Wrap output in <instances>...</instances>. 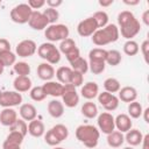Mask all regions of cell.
<instances>
[{"instance_id": "680465c9", "label": "cell", "mask_w": 149, "mask_h": 149, "mask_svg": "<svg viewBox=\"0 0 149 149\" xmlns=\"http://www.w3.org/2000/svg\"><path fill=\"white\" fill-rule=\"evenodd\" d=\"M52 149H66V148H63V147H58V146H56V147H54Z\"/></svg>"}, {"instance_id": "484cf974", "label": "cell", "mask_w": 149, "mask_h": 149, "mask_svg": "<svg viewBox=\"0 0 149 149\" xmlns=\"http://www.w3.org/2000/svg\"><path fill=\"white\" fill-rule=\"evenodd\" d=\"M71 73H72V69H71L70 66H59V68L56 70L55 76H56L58 83L65 85V84H69V83H70Z\"/></svg>"}, {"instance_id": "ba28073f", "label": "cell", "mask_w": 149, "mask_h": 149, "mask_svg": "<svg viewBox=\"0 0 149 149\" xmlns=\"http://www.w3.org/2000/svg\"><path fill=\"white\" fill-rule=\"evenodd\" d=\"M98 123V129L99 132L108 135L113 130H115V123H114V116L109 112H102L101 114L98 115L97 119Z\"/></svg>"}, {"instance_id": "603a6c76", "label": "cell", "mask_w": 149, "mask_h": 149, "mask_svg": "<svg viewBox=\"0 0 149 149\" xmlns=\"http://www.w3.org/2000/svg\"><path fill=\"white\" fill-rule=\"evenodd\" d=\"M47 108H48V113L55 119H58V118L63 116V114H64V105L62 101H59L57 99L50 100L48 102Z\"/></svg>"}, {"instance_id": "f6af8a7d", "label": "cell", "mask_w": 149, "mask_h": 149, "mask_svg": "<svg viewBox=\"0 0 149 149\" xmlns=\"http://www.w3.org/2000/svg\"><path fill=\"white\" fill-rule=\"evenodd\" d=\"M78 57H80V51H79V49H78V48H74L73 50H71L70 52H68V54L65 55V58L68 59V62H69V63L73 62V61H74V59H77Z\"/></svg>"}, {"instance_id": "bcb514c9", "label": "cell", "mask_w": 149, "mask_h": 149, "mask_svg": "<svg viewBox=\"0 0 149 149\" xmlns=\"http://www.w3.org/2000/svg\"><path fill=\"white\" fill-rule=\"evenodd\" d=\"M2 149H21V144L6 139L2 143Z\"/></svg>"}, {"instance_id": "83f0119b", "label": "cell", "mask_w": 149, "mask_h": 149, "mask_svg": "<svg viewBox=\"0 0 149 149\" xmlns=\"http://www.w3.org/2000/svg\"><path fill=\"white\" fill-rule=\"evenodd\" d=\"M70 65H71L70 68L73 71H77V72H79L81 74H85L88 71V62L85 58H83L81 56L78 57L77 59H74L73 62H71Z\"/></svg>"}, {"instance_id": "d590c367", "label": "cell", "mask_w": 149, "mask_h": 149, "mask_svg": "<svg viewBox=\"0 0 149 149\" xmlns=\"http://www.w3.org/2000/svg\"><path fill=\"white\" fill-rule=\"evenodd\" d=\"M92 17L95 20V22H97L99 29H100V28H104V27H106V26L108 24L109 17H108V14H107L105 10H98V12H95V13L92 15Z\"/></svg>"}, {"instance_id": "74e56055", "label": "cell", "mask_w": 149, "mask_h": 149, "mask_svg": "<svg viewBox=\"0 0 149 149\" xmlns=\"http://www.w3.org/2000/svg\"><path fill=\"white\" fill-rule=\"evenodd\" d=\"M74 48H77L74 40H72V38L68 37V38H65V40L61 41V43H59V49H58V50H59V52H61V54L66 55L68 52H70V51H71V50H73Z\"/></svg>"}, {"instance_id": "f1b7e54d", "label": "cell", "mask_w": 149, "mask_h": 149, "mask_svg": "<svg viewBox=\"0 0 149 149\" xmlns=\"http://www.w3.org/2000/svg\"><path fill=\"white\" fill-rule=\"evenodd\" d=\"M104 87H105V91L108 92V93H116L120 91L121 88V84L120 81L116 79V78H113V77H109V78H106L105 81H104Z\"/></svg>"}, {"instance_id": "277c9868", "label": "cell", "mask_w": 149, "mask_h": 149, "mask_svg": "<svg viewBox=\"0 0 149 149\" xmlns=\"http://www.w3.org/2000/svg\"><path fill=\"white\" fill-rule=\"evenodd\" d=\"M37 54L42 59L51 65L57 64L61 61V52L58 48L51 42H44L37 47Z\"/></svg>"}, {"instance_id": "f35d334b", "label": "cell", "mask_w": 149, "mask_h": 149, "mask_svg": "<svg viewBox=\"0 0 149 149\" xmlns=\"http://www.w3.org/2000/svg\"><path fill=\"white\" fill-rule=\"evenodd\" d=\"M106 62L102 61H88V70L93 74H100L105 71Z\"/></svg>"}, {"instance_id": "e0dca14e", "label": "cell", "mask_w": 149, "mask_h": 149, "mask_svg": "<svg viewBox=\"0 0 149 149\" xmlns=\"http://www.w3.org/2000/svg\"><path fill=\"white\" fill-rule=\"evenodd\" d=\"M80 94H81L83 98H85L87 100L94 99L99 94V86H98V84L95 81H87V83H85L84 86H81Z\"/></svg>"}, {"instance_id": "4dcf8cb0", "label": "cell", "mask_w": 149, "mask_h": 149, "mask_svg": "<svg viewBox=\"0 0 149 149\" xmlns=\"http://www.w3.org/2000/svg\"><path fill=\"white\" fill-rule=\"evenodd\" d=\"M122 61V56L121 52L118 50H107V57H106V64L111 65V66H116L121 63Z\"/></svg>"}, {"instance_id": "4fadbf2b", "label": "cell", "mask_w": 149, "mask_h": 149, "mask_svg": "<svg viewBox=\"0 0 149 149\" xmlns=\"http://www.w3.org/2000/svg\"><path fill=\"white\" fill-rule=\"evenodd\" d=\"M28 24L34 30H43L49 26V22H48L47 17L43 15L42 12L33 10V13L30 15V19L28 21Z\"/></svg>"}, {"instance_id": "f5cc1de1", "label": "cell", "mask_w": 149, "mask_h": 149, "mask_svg": "<svg viewBox=\"0 0 149 149\" xmlns=\"http://www.w3.org/2000/svg\"><path fill=\"white\" fill-rule=\"evenodd\" d=\"M148 142H149V135L146 134V135H143V139H142V142H141L142 149H148Z\"/></svg>"}, {"instance_id": "cb8c5ba5", "label": "cell", "mask_w": 149, "mask_h": 149, "mask_svg": "<svg viewBox=\"0 0 149 149\" xmlns=\"http://www.w3.org/2000/svg\"><path fill=\"white\" fill-rule=\"evenodd\" d=\"M142 139H143V134H142L139 129H135V128L129 129V130L126 133V135H125V141H126L130 147L140 146L141 142H142Z\"/></svg>"}, {"instance_id": "8fae6325", "label": "cell", "mask_w": 149, "mask_h": 149, "mask_svg": "<svg viewBox=\"0 0 149 149\" xmlns=\"http://www.w3.org/2000/svg\"><path fill=\"white\" fill-rule=\"evenodd\" d=\"M36 51H37V45H36L35 41L29 40V38L22 40L21 42H19L15 48V55H17L19 57H22V58L30 57Z\"/></svg>"}, {"instance_id": "816d5d0a", "label": "cell", "mask_w": 149, "mask_h": 149, "mask_svg": "<svg viewBox=\"0 0 149 149\" xmlns=\"http://www.w3.org/2000/svg\"><path fill=\"white\" fill-rule=\"evenodd\" d=\"M142 22L146 24V26H149V10H144L143 14H142Z\"/></svg>"}, {"instance_id": "91938a15", "label": "cell", "mask_w": 149, "mask_h": 149, "mask_svg": "<svg viewBox=\"0 0 149 149\" xmlns=\"http://www.w3.org/2000/svg\"><path fill=\"white\" fill-rule=\"evenodd\" d=\"M123 149H134V147H130V146H128V147H125Z\"/></svg>"}, {"instance_id": "f546056e", "label": "cell", "mask_w": 149, "mask_h": 149, "mask_svg": "<svg viewBox=\"0 0 149 149\" xmlns=\"http://www.w3.org/2000/svg\"><path fill=\"white\" fill-rule=\"evenodd\" d=\"M127 111H128V115H129L130 119H139L142 115L143 108H142V105L139 101L135 100V101L128 104Z\"/></svg>"}, {"instance_id": "2e32d148", "label": "cell", "mask_w": 149, "mask_h": 149, "mask_svg": "<svg viewBox=\"0 0 149 149\" xmlns=\"http://www.w3.org/2000/svg\"><path fill=\"white\" fill-rule=\"evenodd\" d=\"M55 69L51 64L47 63V62H43L41 64H38L37 66V76L40 79L44 80V81H49V80H52V78L55 77Z\"/></svg>"}, {"instance_id": "d4e9b609", "label": "cell", "mask_w": 149, "mask_h": 149, "mask_svg": "<svg viewBox=\"0 0 149 149\" xmlns=\"http://www.w3.org/2000/svg\"><path fill=\"white\" fill-rule=\"evenodd\" d=\"M107 143L112 148H120L125 142V135L123 133L119 130H113L107 135Z\"/></svg>"}, {"instance_id": "b9f144b4", "label": "cell", "mask_w": 149, "mask_h": 149, "mask_svg": "<svg viewBox=\"0 0 149 149\" xmlns=\"http://www.w3.org/2000/svg\"><path fill=\"white\" fill-rule=\"evenodd\" d=\"M43 15L47 17L49 24H55L57 22V20L59 19V13L57 9L55 8H50V7H47V9H44L43 12Z\"/></svg>"}, {"instance_id": "e575fe53", "label": "cell", "mask_w": 149, "mask_h": 149, "mask_svg": "<svg viewBox=\"0 0 149 149\" xmlns=\"http://www.w3.org/2000/svg\"><path fill=\"white\" fill-rule=\"evenodd\" d=\"M9 132H19L20 134L26 136L28 134V125L24 120L17 118V120L9 127Z\"/></svg>"}, {"instance_id": "d6986e66", "label": "cell", "mask_w": 149, "mask_h": 149, "mask_svg": "<svg viewBox=\"0 0 149 149\" xmlns=\"http://www.w3.org/2000/svg\"><path fill=\"white\" fill-rule=\"evenodd\" d=\"M31 85L33 84H31V79L29 78V76H17L13 81L14 90L19 93L30 91Z\"/></svg>"}, {"instance_id": "8d00e7d4", "label": "cell", "mask_w": 149, "mask_h": 149, "mask_svg": "<svg viewBox=\"0 0 149 149\" xmlns=\"http://www.w3.org/2000/svg\"><path fill=\"white\" fill-rule=\"evenodd\" d=\"M13 70L17 76H29L30 74V65L27 62H16L13 65Z\"/></svg>"}, {"instance_id": "d6a6232c", "label": "cell", "mask_w": 149, "mask_h": 149, "mask_svg": "<svg viewBox=\"0 0 149 149\" xmlns=\"http://www.w3.org/2000/svg\"><path fill=\"white\" fill-rule=\"evenodd\" d=\"M107 50L102 48H93L88 52V61H102L106 62Z\"/></svg>"}, {"instance_id": "7dc6e473", "label": "cell", "mask_w": 149, "mask_h": 149, "mask_svg": "<svg viewBox=\"0 0 149 149\" xmlns=\"http://www.w3.org/2000/svg\"><path fill=\"white\" fill-rule=\"evenodd\" d=\"M28 6L34 10V9H40L45 5V0H28Z\"/></svg>"}, {"instance_id": "6da1fadb", "label": "cell", "mask_w": 149, "mask_h": 149, "mask_svg": "<svg viewBox=\"0 0 149 149\" xmlns=\"http://www.w3.org/2000/svg\"><path fill=\"white\" fill-rule=\"evenodd\" d=\"M118 24L119 33L127 41L133 40V37H135L141 30L140 21L130 10H122L118 14Z\"/></svg>"}, {"instance_id": "94428289", "label": "cell", "mask_w": 149, "mask_h": 149, "mask_svg": "<svg viewBox=\"0 0 149 149\" xmlns=\"http://www.w3.org/2000/svg\"><path fill=\"white\" fill-rule=\"evenodd\" d=\"M1 93H2V91H1V90H0V97H1Z\"/></svg>"}, {"instance_id": "8992f818", "label": "cell", "mask_w": 149, "mask_h": 149, "mask_svg": "<svg viewBox=\"0 0 149 149\" xmlns=\"http://www.w3.org/2000/svg\"><path fill=\"white\" fill-rule=\"evenodd\" d=\"M31 13H33V9L28 6V3H19L10 9L9 16L13 22L19 24H24V23H28Z\"/></svg>"}, {"instance_id": "836d02e7", "label": "cell", "mask_w": 149, "mask_h": 149, "mask_svg": "<svg viewBox=\"0 0 149 149\" xmlns=\"http://www.w3.org/2000/svg\"><path fill=\"white\" fill-rule=\"evenodd\" d=\"M50 129L54 132V134L57 136V139L61 142H63L64 140H66L68 136H69V129H68V127L64 126V125H62V123H57V125H55Z\"/></svg>"}, {"instance_id": "7402d4cb", "label": "cell", "mask_w": 149, "mask_h": 149, "mask_svg": "<svg viewBox=\"0 0 149 149\" xmlns=\"http://www.w3.org/2000/svg\"><path fill=\"white\" fill-rule=\"evenodd\" d=\"M28 133L33 137H42L45 133V126L41 120L34 119L28 123Z\"/></svg>"}, {"instance_id": "f907efd6", "label": "cell", "mask_w": 149, "mask_h": 149, "mask_svg": "<svg viewBox=\"0 0 149 149\" xmlns=\"http://www.w3.org/2000/svg\"><path fill=\"white\" fill-rule=\"evenodd\" d=\"M45 5H47L48 7H50V8L57 9L59 6L63 5V1H62V0H47V1H45Z\"/></svg>"}, {"instance_id": "ffe728a7", "label": "cell", "mask_w": 149, "mask_h": 149, "mask_svg": "<svg viewBox=\"0 0 149 149\" xmlns=\"http://www.w3.org/2000/svg\"><path fill=\"white\" fill-rule=\"evenodd\" d=\"M20 116L24 121H33L37 116V111L36 107L33 104H21L20 109H19Z\"/></svg>"}, {"instance_id": "6125c7cd", "label": "cell", "mask_w": 149, "mask_h": 149, "mask_svg": "<svg viewBox=\"0 0 149 149\" xmlns=\"http://www.w3.org/2000/svg\"><path fill=\"white\" fill-rule=\"evenodd\" d=\"M0 3H1V0H0Z\"/></svg>"}, {"instance_id": "681fc988", "label": "cell", "mask_w": 149, "mask_h": 149, "mask_svg": "<svg viewBox=\"0 0 149 149\" xmlns=\"http://www.w3.org/2000/svg\"><path fill=\"white\" fill-rule=\"evenodd\" d=\"M10 51V42L7 38H0V54Z\"/></svg>"}, {"instance_id": "52a82bcc", "label": "cell", "mask_w": 149, "mask_h": 149, "mask_svg": "<svg viewBox=\"0 0 149 149\" xmlns=\"http://www.w3.org/2000/svg\"><path fill=\"white\" fill-rule=\"evenodd\" d=\"M62 102L65 107L73 108L79 102V94L76 90V87L71 84H65L63 87L62 93Z\"/></svg>"}, {"instance_id": "ee69618b", "label": "cell", "mask_w": 149, "mask_h": 149, "mask_svg": "<svg viewBox=\"0 0 149 149\" xmlns=\"http://www.w3.org/2000/svg\"><path fill=\"white\" fill-rule=\"evenodd\" d=\"M83 83H84V74H81V73L72 70V73H71L70 83L69 84L73 85L74 87H78V86H81Z\"/></svg>"}, {"instance_id": "5bb4252c", "label": "cell", "mask_w": 149, "mask_h": 149, "mask_svg": "<svg viewBox=\"0 0 149 149\" xmlns=\"http://www.w3.org/2000/svg\"><path fill=\"white\" fill-rule=\"evenodd\" d=\"M114 123H115V128L121 132V133H127L129 129H132L133 127V121L132 119L129 118L128 114H125V113H121V114H118L115 118H114Z\"/></svg>"}, {"instance_id": "44dd1931", "label": "cell", "mask_w": 149, "mask_h": 149, "mask_svg": "<svg viewBox=\"0 0 149 149\" xmlns=\"http://www.w3.org/2000/svg\"><path fill=\"white\" fill-rule=\"evenodd\" d=\"M118 93H119V97H118L119 100L123 102H128V104L135 101L137 98V91L133 86H123L120 88Z\"/></svg>"}, {"instance_id": "4316f807", "label": "cell", "mask_w": 149, "mask_h": 149, "mask_svg": "<svg viewBox=\"0 0 149 149\" xmlns=\"http://www.w3.org/2000/svg\"><path fill=\"white\" fill-rule=\"evenodd\" d=\"M80 111H81V114H83L85 118H87V119H93V118H95V116L98 115V107H97V105H95L93 101H91V100L84 102Z\"/></svg>"}, {"instance_id": "db71d44e", "label": "cell", "mask_w": 149, "mask_h": 149, "mask_svg": "<svg viewBox=\"0 0 149 149\" xmlns=\"http://www.w3.org/2000/svg\"><path fill=\"white\" fill-rule=\"evenodd\" d=\"M114 0H99V5L101 7H108L111 5H113Z\"/></svg>"}, {"instance_id": "5b68a950", "label": "cell", "mask_w": 149, "mask_h": 149, "mask_svg": "<svg viewBox=\"0 0 149 149\" xmlns=\"http://www.w3.org/2000/svg\"><path fill=\"white\" fill-rule=\"evenodd\" d=\"M69 35H70V30H69L68 26L62 24V23L49 24L44 29V36L51 43L57 42V41H63V40L68 38Z\"/></svg>"}, {"instance_id": "7a4b0ae2", "label": "cell", "mask_w": 149, "mask_h": 149, "mask_svg": "<svg viewBox=\"0 0 149 149\" xmlns=\"http://www.w3.org/2000/svg\"><path fill=\"white\" fill-rule=\"evenodd\" d=\"M76 137L86 148H95L99 142L100 132L95 126L92 125H80L76 128Z\"/></svg>"}, {"instance_id": "3957f363", "label": "cell", "mask_w": 149, "mask_h": 149, "mask_svg": "<svg viewBox=\"0 0 149 149\" xmlns=\"http://www.w3.org/2000/svg\"><path fill=\"white\" fill-rule=\"evenodd\" d=\"M119 28L114 23H108L106 27L98 29L92 35V42L98 47H104L109 43H114L119 40Z\"/></svg>"}, {"instance_id": "1f68e13d", "label": "cell", "mask_w": 149, "mask_h": 149, "mask_svg": "<svg viewBox=\"0 0 149 149\" xmlns=\"http://www.w3.org/2000/svg\"><path fill=\"white\" fill-rule=\"evenodd\" d=\"M140 51V45L136 41L134 40H128L125 42L123 44V52L127 55V56H135L137 55Z\"/></svg>"}, {"instance_id": "9f6ffc18", "label": "cell", "mask_w": 149, "mask_h": 149, "mask_svg": "<svg viewBox=\"0 0 149 149\" xmlns=\"http://www.w3.org/2000/svg\"><path fill=\"white\" fill-rule=\"evenodd\" d=\"M142 114H143V119H144V121H146L147 123H149V118H148V114H149V108L143 109Z\"/></svg>"}, {"instance_id": "6f0895ef", "label": "cell", "mask_w": 149, "mask_h": 149, "mask_svg": "<svg viewBox=\"0 0 149 149\" xmlns=\"http://www.w3.org/2000/svg\"><path fill=\"white\" fill-rule=\"evenodd\" d=\"M3 70H5V65H3V63L0 61V76L3 73Z\"/></svg>"}, {"instance_id": "9a60e30c", "label": "cell", "mask_w": 149, "mask_h": 149, "mask_svg": "<svg viewBox=\"0 0 149 149\" xmlns=\"http://www.w3.org/2000/svg\"><path fill=\"white\" fill-rule=\"evenodd\" d=\"M42 87H43V90H44L47 95H51L54 98H58V97H62L64 85L58 83V81L49 80V81H45L42 85Z\"/></svg>"}, {"instance_id": "c3c4849f", "label": "cell", "mask_w": 149, "mask_h": 149, "mask_svg": "<svg viewBox=\"0 0 149 149\" xmlns=\"http://www.w3.org/2000/svg\"><path fill=\"white\" fill-rule=\"evenodd\" d=\"M148 49H149V41L148 40H144L142 42V44L140 45V50L142 52V56H143L146 63H148Z\"/></svg>"}, {"instance_id": "60d3db41", "label": "cell", "mask_w": 149, "mask_h": 149, "mask_svg": "<svg viewBox=\"0 0 149 149\" xmlns=\"http://www.w3.org/2000/svg\"><path fill=\"white\" fill-rule=\"evenodd\" d=\"M0 61L3 63L5 68L6 66H13L16 63V55L12 50L2 52V54H0Z\"/></svg>"}, {"instance_id": "30bf717a", "label": "cell", "mask_w": 149, "mask_h": 149, "mask_svg": "<svg viewBox=\"0 0 149 149\" xmlns=\"http://www.w3.org/2000/svg\"><path fill=\"white\" fill-rule=\"evenodd\" d=\"M98 24L95 22V20L92 16H88L84 20H81L78 26H77V33L79 36L81 37H88L92 36L97 30H98Z\"/></svg>"}, {"instance_id": "ac0fdd59", "label": "cell", "mask_w": 149, "mask_h": 149, "mask_svg": "<svg viewBox=\"0 0 149 149\" xmlns=\"http://www.w3.org/2000/svg\"><path fill=\"white\" fill-rule=\"evenodd\" d=\"M17 120V112L14 108H3L0 112V123L5 127H10Z\"/></svg>"}, {"instance_id": "ab89813d", "label": "cell", "mask_w": 149, "mask_h": 149, "mask_svg": "<svg viewBox=\"0 0 149 149\" xmlns=\"http://www.w3.org/2000/svg\"><path fill=\"white\" fill-rule=\"evenodd\" d=\"M30 98L34 101H43L47 98V94L43 90L42 86H34L30 88V93H29Z\"/></svg>"}, {"instance_id": "9c48e42d", "label": "cell", "mask_w": 149, "mask_h": 149, "mask_svg": "<svg viewBox=\"0 0 149 149\" xmlns=\"http://www.w3.org/2000/svg\"><path fill=\"white\" fill-rule=\"evenodd\" d=\"M22 102V94L16 91H5L0 97V106L3 108H13Z\"/></svg>"}, {"instance_id": "7bdbcfd3", "label": "cell", "mask_w": 149, "mask_h": 149, "mask_svg": "<svg viewBox=\"0 0 149 149\" xmlns=\"http://www.w3.org/2000/svg\"><path fill=\"white\" fill-rule=\"evenodd\" d=\"M43 136H44V141H45V143L49 144V146H51V147H56V146H58V144L61 143V141L57 139V136L54 134V132H52L51 129L47 130V132L44 133Z\"/></svg>"}, {"instance_id": "7c38bea8", "label": "cell", "mask_w": 149, "mask_h": 149, "mask_svg": "<svg viewBox=\"0 0 149 149\" xmlns=\"http://www.w3.org/2000/svg\"><path fill=\"white\" fill-rule=\"evenodd\" d=\"M97 98H98L99 104L107 112H113L119 107V101L120 100L115 94H112V93H108V92L104 91V92L99 93Z\"/></svg>"}, {"instance_id": "11a10c76", "label": "cell", "mask_w": 149, "mask_h": 149, "mask_svg": "<svg viewBox=\"0 0 149 149\" xmlns=\"http://www.w3.org/2000/svg\"><path fill=\"white\" fill-rule=\"evenodd\" d=\"M123 3L127 6H136L140 3V0H123Z\"/></svg>"}]
</instances>
